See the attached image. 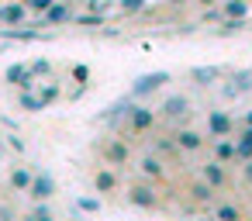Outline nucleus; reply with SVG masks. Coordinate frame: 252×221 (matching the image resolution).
<instances>
[{"label": "nucleus", "instance_id": "24", "mask_svg": "<svg viewBox=\"0 0 252 221\" xmlns=\"http://www.w3.org/2000/svg\"><path fill=\"white\" fill-rule=\"evenodd\" d=\"M18 107H21V111H32V114L45 111V104H42V97H38L35 90H21V94H18Z\"/></svg>", "mask_w": 252, "mask_h": 221}, {"label": "nucleus", "instance_id": "40", "mask_svg": "<svg viewBox=\"0 0 252 221\" xmlns=\"http://www.w3.org/2000/svg\"><path fill=\"white\" fill-rule=\"evenodd\" d=\"M245 128H252V107L245 111Z\"/></svg>", "mask_w": 252, "mask_h": 221}, {"label": "nucleus", "instance_id": "18", "mask_svg": "<svg viewBox=\"0 0 252 221\" xmlns=\"http://www.w3.org/2000/svg\"><path fill=\"white\" fill-rule=\"evenodd\" d=\"M32 176H35V169H32V166H14V169H11V176H7V183H11V190H14V193H28Z\"/></svg>", "mask_w": 252, "mask_h": 221}, {"label": "nucleus", "instance_id": "39", "mask_svg": "<svg viewBox=\"0 0 252 221\" xmlns=\"http://www.w3.org/2000/svg\"><path fill=\"white\" fill-rule=\"evenodd\" d=\"M197 4H200V7H207V11H211V7H214V4H218V0H197Z\"/></svg>", "mask_w": 252, "mask_h": 221}, {"label": "nucleus", "instance_id": "35", "mask_svg": "<svg viewBox=\"0 0 252 221\" xmlns=\"http://www.w3.org/2000/svg\"><path fill=\"white\" fill-rule=\"evenodd\" d=\"M221 97H224V100H235V97H238V87H235L231 80H224V83H221Z\"/></svg>", "mask_w": 252, "mask_h": 221}, {"label": "nucleus", "instance_id": "15", "mask_svg": "<svg viewBox=\"0 0 252 221\" xmlns=\"http://www.w3.org/2000/svg\"><path fill=\"white\" fill-rule=\"evenodd\" d=\"M211 152H214V162H221V166L238 162V152H235V135H231V138H214Z\"/></svg>", "mask_w": 252, "mask_h": 221}, {"label": "nucleus", "instance_id": "19", "mask_svg": "<svg viewBox=\"0 0 252 221\" xmlns=\"http://www.w3.org/2000/svg\"><path fill=\"white\" fill-rule=\"evenodd\" d=\"M69 18H73V4H69V0H63V4L56 0V4L42 14V25H63V21H69Z\"/></svg>", "mask_w": 252, "mask_h": 221}, {"label": "nucleus", "instance_id": "14", "mask_svg": "<svg viewBox=\"0 0 252 221\" xmlns=\"http://www.w3.org/2000/svg\"><path fill=\"white\" fill-rule=\"evenodd\" d=\"M190 80L197 87H214V83L224 80V69L221 66H197V69H190Z\"/></svg>", "mask_w": 252, "mask_h": 221}, {"label": "nucleus", "instance_id": "34", "mask_svg": "<svg viewBox=\"0 0 252 221\" xmlns=\"http://www.w3.org/2000/svg\"><path fill=\"white\" fill-rule=\"evenodd\" d=\"M245 25H249V21H221V32H224V35H235V32H242Z\"/></svg>", "mask_w": 252, "mask_h": 221}, {"label": "nucleus", "instance_id": "30", "mask_svg": "<svg viewBox=\"0 0 252 221\" xmlns=\"http://www.w3.org/2000/svg\"><path fill=\"white\" fill-rule=\"evenodd\" d=\"M145 4H149V0H121L118 7H121L125 14H138V11H145Z\"/></svg>", "mask_w": 252, "mask_h": 221}, {"label": "nucleus", "instance_id": "29", "mask_svg": "<svg viewBox=\"0 0 252 221\" xmlns=\"http://www.w3.org/2000/svg\"><path fill=\"white\" fill-rule=\"evenodd\" d=\"M21 4H25L28 11H35V14H45V11L56 4V0H21Z\"/></svg>", "mask_w": 252, "mask_h": 221}, {"label": "nucleus", "instance_id": "6", "mask_svg": "<svg viewBox=\"0 0 252 221\" xmlns=\"http://www.w3.org/2000/svg\"><path fill=\"white\" fill-rule=\"evenodd\" d=\"M162 83H169V73H162V69H159V73H145V76H138V80L131 83L128 97H131V100H142V97L162 90Z\"/></svg>", "mask_w": 252, "mask_h": 221}, {"label": "nucleus", "instance_id": "8", "mask_svg": "<svg viewBox=\"0 0 252 221\" xmlns=\"http://www.w3.org/2000/svg\"><path fill=\"white\" fill-rule=\"evenodd\" d=\"M173 142H176L180 152H200V149L207 145V138H204L197 128H190V125H180V128L173 131Z\"/></svg>", "mask_w": 252, "mask_h": 221}, {"label": "nucleus", "instance_id": "22", "mask_svg": "<svg viewBox=\"0 0 252 221\" xmlns=\"http://www.w3.org/2000/svg\"><path fill=\"white\" fill-rule=\"evenodd\" d=\"M235 152H238V162H252V128H242L235 135Z\"/></svg>", "mask_w": 252, "mask_h": 221}, {"label": "nucleus", "instance_id": "9", "mask_svg": "<svg viewBox=\"0 0 252 221\" xmlns=\"http://www.w3.org/2000/svg\"><path fill=\"white\" fill-rule=\"evenodd\" d=\"M138 173H142L145 183H159V180H166V162L156 152H142L138 156Z\"/></svg>", "mask_w": 252, "mask_h": 221}, {"label": "nucleus", "instance_id": "36", "mask_svg": "<svg viewBox=\"0 0 252 221\" xmlns=\"http://www.w3.org/2000/svg\"><path fill=\"white\" fill-rule=\"evenodd\" d=\"M7 138V145L14 149V152H25V142H21V135H4Z\"/></svg>", "mask_w": 252, "mask_h": 221}, {"label": "nucleus", "instance_id": "20", "mask_svg": "<svg viewBox=\"0 0 252 221\" xmlns=\"http://www.w3.org/2000/svg\"><path fill=\"white\" fill-rule=\"evenodd\" d=\"M152 145H156L152 152H156V156H159L162 162H166V159H180V156H183V152L176 149V142H173V135H159V138H156Z\"/></svg>", "mask_w": 252, "mask_h": 221}, {"label": "nucleus", "instance_id": "37", "mask_svg": "<svg viewBox=\"0 0 252 221\" xmlns=\"http://www.w3.org/2000/svg\"><path fill=\"white\" fill-rule=\"evenodd\" d=\"M100 21H104L100 14H83V18H80V25H100Z\"/></svg>", "mask_w": 252, "mask_h": 221}, {"label": "nucleus", "instance_id": "33", "mask_svg": "<svg viewBox=\"0 0 252 221\" xmlns=\"http://www.w3.org/2000/svg\"><path fill=\"white\" fill-rule=\"evenodd\" d=\"M21 214L14 211V204H0V221H18Z\"/></svg>", "mask_w": 252, "mask_h": 221}, {"label": "nucleus", "instance_id": "42", "mask_svg": "<svg viewBox=\"0 0 252 221\" xmlns=\"http://www.w3.org/2000/svg\"><path fill=\"white\" fill-rule=\"evenodd\" d=\"M0 166H4V149H0Z\"/></svg>", "mask_w": 252, "mask_h": 221}, {"label": "nucleus", "instance_id": "17", "mask_svg": "<svg viewBox=\"0 0 252 221\" xmlns=\"http://www.w3.org/2000/svg\"><path fill=\"white\" fill-rule=\"evenodd\" d=\"M94 190H97V193H114V190H118V169L100 166V169L94 173Z\"/></svg>", "mask_w": 252, "mask_h": 221}, {"label": "nucleus", "instance_id": "32", "mask_svg": "<svg viewBox=\"0 0 252 221\" xmlns=\"http://www.w3.org/2000/svg\"><path fill=\"white\" fill-rule=\"evenodd\" d=\"M76 207H80V211H87V214H97V211H100V200H97V197H80V200H76Z\"/></svg>", "mask_w": 252, "mask_h": 221}, {"label": "nucleus", "instance_id": "28", "mask_svg": "<svg viewBox=\"0 0 252 221\" xmlns=\"http://www.w3.org/2000/svg\"><path fill=\"white\" fill-rule=\"evenodd\" d=\"M28 69H32L35 80H38V76H52V63H49V59H35V63H28Z\"/></svg>", "mask_w": 252, "mask_h": 221}, {"label": "nucleus", "instance_id": "7", "mask_svg": "<svg viewBox=\"0 0 252 221\" xmlns=\"http://www.w3.org/2000/svg\"><path fill=\"white\" fill-rule=\"evenodd\" d=\"M231 131H235L231 114L221 111V107H211V111H207V135H211V138H231Z\"/></svg>", "mask_w": 252, "mask_h": 221}, {"label": "nucleus", "instance_id": "23", "mask_svg": "<svg viewBox=\"0 0 252 221\" xmlns=\"http://www.w3.org/2000/svg\"><path fill=\"white\" fill-rule=\"evenodd\" d=\"M245 214H242V207L238 204H231V200H224V204H214V221H242Z\"/></svg>", "mask_w": 252, "mask_h": 221}, {"label": "nucleus", "instance_id": "26", "mask_svg": "<svg viewBox=\"0 0 252 221\" xmlns=\"http://www.w3.org/2000/svg\"><path fill=\"white\" fill-rule=\"evenodd\" d=\"M59 94H63V87H59V80H45L42 87H38V97H42V104L49 107L52 100H59Z\"/></svg>", "mask_w": 252, "mask_h": 221}, {"label": "nucleus", "instance_id": "11", "mask_svg": "<svg viewBox=\"0 0 252 221\" xmlns=\"http://www.w3.org/2000/svg\"><path fill=\"white\" fill-rule=\"evenodd\" d=\"M200 180H204L207 187H214V190H224V187L231 183L228 166H221V162H214V159H207V162L200 166Z\"/></svg>", "mask_w": 252, "mask_h": 221}, {"label": "nucleus", "instance_id": "5", "mask_svg": "<svg viewBox=\"0 0 252 221\" xmlns=\"http://www.w3.org/2000/svg\"><path fill=\"white\" fill-rule=\"evenodd\" d=\"M100 156H104V162L111 169L114 166H128L131 162V145H128V138H107L100 145Z\"/></svg>", "mask_w": 252, "mask_h": 221}, {"label": "nucleus", "instance_id": "43", "mask_svg": "<svg viewBox=\"0 0 252 221\" xmlns=\"http://www.w3.org/2000/svg\"><path fill=\"white\" fill-rule=\"evenodd\" d=\"M242 221H252V218H242Z\"/></svg>", "mask_w": 252, "mask_h": 221}, {"label": "nucleus", "instance_id": "2", "mask_svg": "<svg viewBox=\"0 0 252 221\" xmlns=\"http://www.w3.org/2000/svg\"><path fill=\"white\" fill-rule=\"evenodd\" d=\"M56 193H59V180H56L49 169H35V176H32V187H28V197H32V204H49Z\"/></svg>", "mask_w": 252, "mask_h": 221}, {"label": "nucleus", "instance_id": "16", "mask_svg": "<svg viewBox=\"0 0 252 221\" xmlns=\"http://www.w3.org/2000/svg\"><path fill=\"white\" fill-rule=\"evenodd\" d=\"M249 7V0H221V21H245Z\"/></svg>", "mask_w": 252, "mask_h": 221}, {"label": "nucleus", "instance_id": "25", "mask_svg": "<svg viewBox=\"0 0 252 221\" xmlns=\"http://www.w3.org/2000/svg\"><path fill=\"white\" fill-rule=\"evenodd\" d=\"M18 221H56V214H52V207H49V204H32V211H28V214H21Z\"/></svg>", "mask_w": 252, "mask_h": 221}, {"label": "nucleus", "instance_id": "38", "mask_svg": "<svg viewBox=\"0 0 252 221\" xmlns=\"http://www.w3.org/2000/svg\"><path fill=\"white\" fill-rule=\"evenodd\" d=\"M242 180L252 183V162H242Z\"/></svg>", "mask_w": 252, "mask_h": 221}, {"label": "nucleus", "instance_id": "13", "mask_svg": "<svg viewBox=\"0 0 252 221\" xmlns=\"http://www.w3.org/2000/svg\"><path fill=\"white\" fill-rule=\"evenodd\" d=\"M131 104H135L131 97H125V100H118V104H111V107H107V111H104V114H100L97 121H104V125H111V128H121V125L128 121V111H131Z\"/></svg>", "mask_w": 252, "mask_h": 221}, {"label": "nucleus", "instance_id": "21", "mask_svg": "<svg viewBox=\"0 0 252 221\" xmlns=\"http://www.w3.org/2000/svg\"><path fill=\"white\" fill-rule=\"evenodd\" d=\"M187 193H190V200H193V204H214V193H218V190H214V187H207L204 180H193V183L187 187Z\"/></svg>", "mask_w": 252, "mask_h": 221}, {"label": "nucleus", "instance_id": "41", "mask_svg": "<svg viewBox=\"0 0 252 221\" xmlns=\"http://www.w3.org/2000/svg\"><path fill=\"white\" fill-rule=\"evenodd\" d=\"M169 4H173V7H180V4H187V0H169Z\"/></svg>", "mask_w": 252, "mask_h": 221}, {"label": "nucleus", "instance_id": "27", "mask_svg": "<svg viewBox=\"0 0 252 221\" xmlns=\"http://www.w3.org/2000/svg\"><path fill=\"white\" fill-rule=\"evenodd\" d=\"M231 83L238 87V94H245V90H252V69H238V73L231 76Z\"/></svg>", "mask_w": 252, "mask_h": 221}, {"label": "nucleus", "instance_id": "12", "mask_svg": "<svg viewBox=\"0 0 252 221\" xmlns=\"http://www.w3.org/2000/svg\"><path fill=\"white\" fill-rule=\"evenodd\" d=\"M28 21V7L21 0H7V4H0V25L4 28H14V25H25Z\"/></svg>", "mask_w": 252, "mask_h": 221}, {"label": "nucleus", "instance_id": "44", "mask_svg": "<svg viewBox=\"0 0 252 221\" xmlns=\"http://www.w3.org/2000/svg\"><path fill=\"white\" fill-rule=\"evenodd\" d=\"M249 4H252V0H249Z\"/></svg>", "mask_w": 252, "mask_h": 221}, {"label": "nucleus", "instance_id": "31", "mask_svg": "<svg viewBox=\"0 0 252 221\" xmlns=\"http://www.w3.org/2000/svg\"><path fill=\"white\" fill-rule=\"evenodd\" d=\"M73 80H76L80 87H87V83H90V66H83V63H76V66H73Z\"/></svg>", "mask_w": 252, "mask_h": 221}, {"label": "nucleus", "instance_id": "4", "mask_svg": "<svg viewBox=\"0 0 252 221\" xmlns=\"http://www.w3.org/2000/svg\"><path fill=\"white\" fill-rule=\"evenodd\" d=\"M125 197H128V204L138 207V211H156V207H159V193H156V187L145 183V180H142V183H131Z\"/></svg>", "mask_w": 252, "mask_h": 221}, {"label": "nucleus", "instance_id": "3", "mask_svg": "<svg viewBox=\"0 0 252 221\" xmlns=\"http://www.w3.org/2000/svg\"><path fill=\"white\" fill-rule=\"evenodd\" d=\"M156 121H159L156 107H149V104H131V111H128V121H125V128H128L131 135H149V131L156 128Z\"/></svg>", "mask_w": 252, "mask_h": 221}, {"label": "nucleus", "instance_id": "10", "mask_svg": "<svg viewBox=\"0 0 252 221\" xmlns=\"http://www.w3.org/2000/svg\"><path fill=\"white\" fill-rule=\"evenodd\" d=\"M4 83H11V87H18V90H35V87H38L35 76H32V69H28V63L7 66V69H4Z\"/></svg>", "mask_w": 252, "mask_h": 221}, {"label": "nucleus", "instance_id": "1", "mask_svg": "<svg viewBox=\"0 0 252 221\" xmlns=\"http://www.w3.org/2000/svg\"><path fill=\"white\" fill-rule=\"evenodd\" d=\"M156 114L166 118L169 125H183L193 114V100H190V94H166L162 104L156 107Z\"/></svg>", "mask_w": 252, "mask_h": 221}]
</instances>
